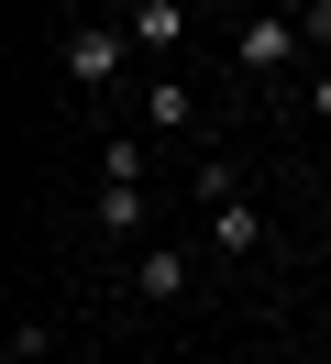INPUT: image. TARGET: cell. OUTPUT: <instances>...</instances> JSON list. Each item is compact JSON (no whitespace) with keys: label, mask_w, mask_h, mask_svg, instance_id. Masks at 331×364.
<instances>
[{"label":"cell","mask_w":331,"mask_h":364,"mask_svg":"<svg viewBox=\"0 0 331 364\" xmlns=\"http://www.w3.org/2000/svg\"><path fill=\"white\" fill-rule=\"evenodd\" d=\"M309 111H320V122H331V67H320V77H309Z\"/></svg>","instance_id":"obj_12"},{"label":"cell","mask_w":331,"mask_h":364,"mask_svg":"<svg viewBox=\"0 0 331 364\" xmlns=\"http://www.w3.org/2000/svg\"><path fill=\"white\" fill-rule=\"evenodd\" d=\"M100 188H144V133H110V155H100Z\"/></svg>","instance_id":"obj_6"},{"label":"cell","mask_w":331,"mask_h":364,"mask_svg":"<svg viewBox=\"0 0 331 364\" xmlns=\"http://www.w3.org/2000/svg\"><path fill=\"white\" fill-rule=\"evenodd\" d=\"M122 55H132V23H78L66 33V89H110Z\"/></svg>","instance_id":"obj_1"},{"label":"cell","mask_w":331,"mask_h":364,"mask_svg":"<svg viewBox=\"0 0 331 364\" xmlns=\"http://www.w3.org/2000/svg\"><path fill=\"white\" fill-rule=\"evenodd\" d=\"M132 298H188V254H177V243H144V254H132Z\"/></svg>","instance_id":"obj_4"},{"label":"cell","mask_w":331,"mask_h":364,"mask_svg":"<svg viewBox=\"0 0 331 364\" xmlns=\"http://www.w3.org/2000/svg\"><path fill=\"white\" fill-rule=\"evenodd\" d=\"M221 199H243V166H221V155H199V210H221Z\"/></svg>","instance_id":"obj_8"},{"label":"cell","mask_w":331,"mask_h":364,"mask_svg":"<svg viewBox=\"0 0 331 364\" xmlns=\"http://www.w3.org/2000/svg\"><path fill=\"white\" fill-rule=\"evenodd\" d=\"M144 122H154V133H177V122H188V89H177V77H144Z\"/></svg>","instance_id":"obj_7"},{"label":"cell","mask_w":331,"mask_h":364,"mask_svg":"<svg viewBox=\"0 0 331 364\" xmlns=\"http://www.w3.org/2000/svg\"><path fill=\"white\" fill-rule=\"evenodd\" d=\"M100 232H144V188H100Z\"/></svg>","instance_id":"obj_9"},{"label":"cell","mask_w":331,"mask_h":364,"mask_svg":"<svg viewBox=\"0 0 331 364\" xmlns=\"http://www.w3.org/2000/svg\"><path fill=\"white\" fill-rule=\"evenodd\" d=\"M177 33H188V0H132V45L144 55H166Z\"/></svg>","instance_id":"obj_5"},{"label":"cell","mask_w":331,"mask_h":364,"mask_svg":"<svg viewBox=\"0 0 331 364\" xmlns=\"http://www.w3.org/2000/svg\"><path fill=\"white\" fill-rule=\"evenodd\" d=\"M0 364H44V320H22V331L0 342Z\"/></svg>","instance_id":"obj_10"},{"label":"cell","mask_w":331,"mask_h":364,"mask_svg":"<svg viewBox=\"0 0 331 364\" xmlns=\"http://www.w3.org/2000/svg\"><path fill=\"white\" fill-rule=\"evenodd\" d=\"M298 45H309V33H298V11H254V23L232 33V55H243V77H276V67H287V55H298Z\"/></svg>","instance_id":"obj_2"},{"label":"cell","mask_w":331,"mask_h":364,"mask_svg":"<svg viewBox=\"0 0 331 364\" xmlns=\"http://www.w3.org/2000/svg\"><path fill=\"white\" fill-rule=\"evenodd\" d=\"M298 33H309V45L331 55V0H309V11H298Z\"/></svg>","instance_id":"obj_11"},{"label":"cell","mask_w":331,"mask_h":364,"mask_svg":"<svg viewBox=\"0 0 331 364\" xmlns=\"http://www.w3.org/2000/svg\"><path fill=\"white\" fill-rule=\"evenodd\" d=\"M210 254H221V265L265 254V210H254V199H221V210H210Z\"/></svg>","instance_id":"obj_3"}]
</instances>
